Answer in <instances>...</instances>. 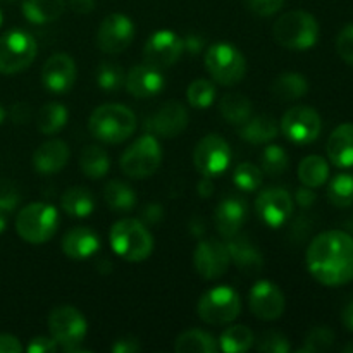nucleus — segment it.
I'll return each instance as SVG.
<instances>
[{
  "mask_svg": "<svg viewBox=\"0 0 353 353\" xmlns=\"http://www.w3.org/2000/svg\"><path fill=\"white\" fill-rule=\"evenodd\" d=\"M307 269L324 286H343L353 279V236L340 230L324 231L310 241Z\"/></svg>",
  "mask_w": 353,
  "mask_h": 353,
  "instance_id": "nucleus-1",
  "label": "nucleus"
},
{
  "mask_svg": "<svg viewBox=\"0 0 353 353\" xmlns=\"http://www.w3.org/2000/svg\"><path fill=\"white\" fill-rule=\"evenodd\" d=\"M93 138L103 143H123L137 130V116L133 110L121 103H105L93 110L88 121Z\"/></svg>",
  "mask_w": 353,
  "mask_h": 353,
  "instance_id": "nucleus-2",
  "label": "nucleus"
},
{
  "mask_svg": "<svg viewBox=\"0 0 353 353\" xmlns=\"http://www.w3.org/2000/svg\"><path fill=\"white\" fill-rule=\"evenodd\" d=\"M109 241L112 250L128 262H143L154 250V238L141 221L121 219L110 228Z\"/></svg>",
  "mask_w": 353,
  "mask_h": 353,
  "instance_id": "nucleus-3",
  "label": "nucleus"
},
{
  "mask_svg": "<svg viewBox=\"0 0 353 353\" xmlns=\"http://www.w3.org/2000/svg\"><path fill=\"white\" fill-rule=\"evenodd\" d=\"M272 37L288 50H309L319 40V23L307 10H290L274 23Z\"/></svg>",
  "mask_w": 353,
  "mask_h": 353,
  "instance_id": "nucleus-4",
  "label": "nucleus"
},
{
  "mask_svg": "<svg viewBox=\"0 0 353 353\" xmlns=\"http://www.w3.org/2000/svg\"><path fill=\"white\" fill-rule=\"evenodd\" d=\"M59 228V212L54 205L33 202L19 210L16 217V231L31 245L47 243Z\"/></svg>",
  "mask_w": 353,
  "mask_h": 353,
  "instance_id": "nucleus-5",
  "label": "nucleus"
},
{
  "mask_svg": "<svg viewBox=\"0 0 353 353\" xmlns=\"http://www.w3.org/2000/svg\"><path fill=\"white\" fill-rule=\"evenodd\" d=\"M205 68L216 83L234 86L245 78L247 59L234 45L221 41L210 45L205 50Z\"/></svg>",
  "mask_w": 353,
  "mask_h": 353,
  "instance_id": "nucleus-6",
  "label": "nucleus"
},
{
  "mask_svg": "<svg viewBox=\"0 0 353 353\" xmlns=\"http://www.w3.org/2000/svg\"><path fill=\"white\" fill-rule=\"evenodd\" d=\"M162 164V148L157 137L152 133L143 134L121 155L119 165L128 178L145 179L155 174Z\"/></svg>",
  "mask_w": 353,
  "mask_h": 353,
  "instance_id": "nucleus-7",
  "label": "nucleus"
},
{
  "mask_svg": "<svg viewBox=\"0 0 353 353\" xmlns=\"http://www.w3.org/2000/svg\"><path fill=\"white\" fill-rule=\"evenodd\" d=\"M199 317L210 326L231 324L241 312V299L230 286H216L203 293L196 305Z\"/></svg>",
  "mask_w": 353,
  "mask_h": 353,
  "instance_id": "nucleus-8",
  "label": "nucleus"
},
{
  "mask_svg": "<svg viewBox=\"0 0 353 353\" xmlns=\"http://www.w3.org/2000/svg\"><path fill=\"white\" fill-rule=\"evenodd\" d=\"M37 54V40L28 31H7L0 37V72L16 74L24 71L33 64Z\"/></svg>",
  "mask_w": 353,
  "mask_h": 353,
  "instance_id": "nucleus-9",
  "label": "nucleus"
},
{
  "mask_svg": "<svg viewBox=\"0 0 353 353\" xmlns=\"http://www.w3.org/2000/svg\"><path fill=\"white\" fill-rule=\"evenodd\" d=\"M48 331L50 336L57 341L59 348L71 353L85 340L88 324L85 316L76 307L61 305L52 310L48 316Z\"/></svg>",
  "mask_w": 353,
  "mask_h": 353,
  "instance_id": "nucleus-10",
  "label": "nucleus"
},
{
  "mask_svg": "<svg viewBox=\"0 0 353 353\" xmlns=\"http://www.w3.org/2000/svg\"><path fill=\"white\" fill-rule=\"evenodd\" d=\"M279 130L292 143L310 145L319 138L323 121L312 107L295 105L283 114Z\"/></svg>",
  "mask_w": 353,
  "mask_h": 353,
  "instance_id": "nucleus-11",
  "label": "nucleus"
},
{
  "mask_svg": "<svg viewBox=\"0 0 353 353\" xmlns=\"http://www.w3.org/2000/svg\"><path fill=\"white\" fill-rule=\"evenodd\" d=\"M193 164L202 176L217 178L226 172L231 164L230 145L219 134H207L195 145Z\"/></svg>",
  "mask_w": 353,
  "mask_h": 353,
  "instance_id": "nucleus-12",
  "label": "nucleus"
},
{
  "mask_svg": "<svg viewBox=\"0 0 353 353\" xmlns=\"http://www.w3.org/2000/svg\"><path fill=\"white\" fill-rule=\"evenodd\" d=\"M185 54L183 38L171 30H159L145 41L143 61L145 64L157 69H168L174 65Z\"/></svg>",
  "mask_w": 353,
  "mask_h": 353,
  "instance_id": "nucleus-13",
  "label": "nucleus"
},
{
  "mask_svg": "<svg viewBox=\"0 0 353 353\" xmlns=\"http://www.w3.org/2000/svg\"><path fill=\"white\" fill-rule=\"evenodd\" d=\"M137 28L124 14H110L100 23L97 31V45L105 54H121L133 41Z\"/></svg>",
  "mask_w": 353,
  "mask_h": 353,
  "instance_id": "nucleus-14",
  "label": "nucleus"
},
{
  "mask_svg": "<svg viewBox=\"0 0 353 353\" xmlns=\"http://www.w3.org/2000/svg\"><path fill=\"white\" fill-rule=\"evenodd\" d=\"M230 264V252L223 241L209 238V240H202L196 245L195 254H193V265H195V271L199 272L200 278L207 279V281L219 279L221 276L226 274Z\"/></svg>",
  "mask_w": 353,
  "mask_h": 353,
  "instance_id": "nucleus-15",
  "label": "nucleus"
},
{
  "mask_svg": "<svg viewBox=\"0 0 353 353\" xmlns=\"http://www.w3.org/2000/svg\"><path fill=\"white\" fill-rule=\"evenodd\" d=\"M250 312L261 321H276L283 316L286 307L285 295L272 281L262 279L254 285L248 295Z\"/></svg>",
  "mask_w": 353,
  "mask_h": 353,
  "instance_id": "nucleus-16",
  "label": "nucleus"
},
{
  "mask_svg": "<svg viewBox=\"0 0 353 353\" xmlns=\"http://www.w3.org/2000/svg\"><path fill=\"white\" fill-rule=\"evenodd\" d=\"M259 217L269 228H281L293 214V199L283 188H265L255 200Z\"/></svg>",
  "mask_w": 353,
  "mask_h": 353,
  "instance_id": "nucleus-17",
  "label": "nucleus"
},
{
  "mask_svg": "<svg viewBox=\"0 0 353 353\" xmlns=\"http://www.w3.org/2000/svg\"><path fill=\"white\" fill-rule=\"evenodd\" d=\"M76 62L68 54H55L47 59L41 69V83L45 88L55 95H64L76 83Z\"/></svg>",
  "mask_w": 353,
  "mask_h": 353,
  "instance_id": "nucleus-18",
  "label": "nucleus"
},
{
  "mask_svg": "<svg viewBox=\"0 0 353 353\" xmlns=\"http://www.w3.org/2000/svg\"><path fill=\"white\" fill-rule=\"evenodd\" d=\"M188 126V110L181 102H168L145 121V128L154 137L174 138Z\"/></svg>",
  "mask_w": 353,
  "mask_h": 353,
  "instance_id": "nucleus-19",
  "label": "nucleus"
},
{
  "mask_svg": "<svg viewBox=\"0 0 353 353\" xmlns=\"http://www.w3.org/2000/svg\"><path fill=\"white\" fill-rule=\"evenodd\" d=\"M128 93L137 99H152L164 90L165 79L161 69L152 68L148 64L134 65L128 71L124 79Z\"/></svg>",
  "mask_w": 353,
  "mask_h": 353,
  "instance_id": "nucleus-20",
  "label": "nucleus"
},
{
  "mask_svg": "<svg viewBox=\"0 0 353 353\" xmlns=\"http://www.w3.org/2000/svg\"><path fill=\"white\" fill-rule=\"evenodd\" d=\"M61 247L65 257L72 261H88L100 250V238L90 228L78 226L64 234Z\"/></svg>",
  "mask_w": 353,
  "mask_h": 353,
  "instance_id": "nucleus-21",
  "label": "nucleus"
},
{
  "mask_svg": "<svg viewBox=\"0 0 353 353\" xmlns=\"http://www.w3.org/2000/svg\"><path fill=\"white\" fill-rule=\"evenodd\" d=\"M247 203L241 199H236V196L224 199L214 212V219H216V226L221 236L231 238L240 233L247 221Z\"/></svg>",
  "mask_w": 353,
  "mask_h": 353,
  "instance_id": "nucleus-22",
  "label": "nucleus"
},
{
  "mask_svg": "<svg viewBox=\"0 0 353 353\" xmlns=\"http://www.w3.org/2000/svg\"><path fill=\"white\" fill-rule=\"evenodd\" d=\"M71 150L62 140H48L41 143L33 154V168L40 174H55L68 165Z\"/></svg>",
  "mask_w": 353,
  "mask_h": 353,
  "instance_id": "nucleus-23",
  "label": "nucleus"
},
{
  "mask_svg": "<svg viewBox=\"0 0 353 353\" xmlns=\"http://www.w3.org/2000/svg\"><path fill=\"white\" fill-rule=\"evenodd\" d=\"M226 247L228 252H230L231 262L241 272L254 274V272H259L264 268V257L247 236H241L240 233L234 234V236L228 238Z\"/></svg>",
  "mask_w": 353,
  "mask_h": 353,
  "instance_id": "nucleus-24",
  "label": "nucleus"
},
{
  "mask_svg": "<svg viewBox=\"0 0 353 353\" xmlns=\"http://www.w3.org/2000/svg\"><path fill=\"white\" fill-rule=\"evenodd\" d=\"M327 157L336 168H353V124H340L327 138Z\"/></svg>",
  "mask_w": 353,
  "mask_h": 353,
  "instance_id": "nucleus-25",
  "label": "nucleus"
},
{
  "mask_svg": "<svg viewBox=\"0 0 353 353\" xmlns=\"http://www.w3.org/2000/svg\"><path fill=\"white\" fill-rule=\"evenodd\" d=\"M279 133V126L274 117L268 114L261 116H250L241 126H238V137L252 145H264L274 140Z\"/></svg>",
  "mask_w": 353,
  "mask_h": 353,
  "instance_id": "nucleus-26",
  "label": "nucleus"
},
{
  "mask_svg": "<svg viewBox=\"0 0 353 353\" xmlns=\"http://www.w3.org/2000/svg\"><path fill=\"white\" fill-rule=\"evenodd\" d=\"M309 92V81L299 72H283L271 83V95L279 102H293Z\"/></svg>",
  "mask_w": 353,
  "mask_h": 353,
  "instance_id": "nucleus-27",
  "label": "nucleus"
},
{
  "mask_svg": "<svg viewBox=\"0 0 353 353\" xmlns=\"http://www.w3.org/2000/svg\"><path fill=\"white\" fill-rule=\"evenodd\" d=\"M65 0H23V16L31 24H48L64 14Z\"/></svg>",
  "mask_w": 353,
  "mask_h": 353,
  "instance_id": "nucleus-28",
  "label": "nucleus"
},
{
  "mask_svg": "<svg viewBox=\"0 0 353 353\" xmlns=\"http://www.w3.org/2000/svg\"><path fill=\"white\" fill-rule=\"evenodd\" d=\"M61 207L68 216L85 219L95 210V199L85 186H72L61 196Z\"/></svg>",
  "mask_w": 353,
  "mask_h": 353,
  "instance_id": "nucleus-29",
  "label": "nucleus"
},
{
  "mask_svg": "<svg viewBox=\"0 0 353 353\" xmlns=\"http://www.w3.org/2000/svg\"><path fill=\"white\" fill-rule=\"evenodd\" d=\"M79 169L90 179H102L110 169V157L99 145H86L79 155Z\"/></svg>",
  "mask_w": 353,
  "mask_h": 353,
  "instance_id": "nucleus-30",
  "label": "nucleus"
},
{
  "mask_svg": "<svg viewBox=\"0 0 353 353\" xmlns=\"http://www.w3.org/2000/svg\"><path fill=\"white\" fill-rule=\"evenodd\" d=\"M219 110L223 119L228 124L233 126H241L245 121L250 119L252 116V102L248 97L241 95V93L231 92L221 99Z\"/></svg>",
  "mask_w": 353,
  "mask_h": 353,
  "instance_id": "nucleus-31",
  "label": "nucleus"
},
{
  "mask_svg": "<svg viewBox=\"0 0 353 353\" xmlns=\"http://www.w3.org/2000/svg\"><path fill=\"white\" fill-rule=\"evenodd\" d=\"M219 343L212 334L202 330H190L179 334L174 343L176 353H216Z\"/></svg>",
  "mask_w": 353,
  "mask_h": 353,
  "instance_id": "nucleus-32",
  "label": "nucleus"
},
{
  "mask_svg": "<svg viewBox=\"0 0 353 353\" xmlns=\"http://www.w3.org/2000/svg\"><path fill=\"white\" fill-rule=\"evenodd\" d=\"M299 179L303 186L319 188L330 179V164L321 155H307L299 165Z\"/></svg>",
  "mask_w": 353,
  "mask_h": 353,
  "instance_id": "nucleus-33",
  "label": "nucleus"
},
{
  "mask_svg": "<svg viewBox=\"0 0 353 353\" xmlns=\"http://www.w3.org/2000/svg\"><path fill=\"white\" fill-rule=\"evenodd\" d=\"M103 199L107 205L116 212H130L138 202L137 192L128 183L117 181V179L107 183L103 190Z\"/></svg>",
  "mask_w": 353,
  "mask_h": 353,
  "instance_id": "nucleus-34",
  "label": "nucleus"
},
{
  "mask_svg": "<svg viewBox=\"0 0 353 353\" xmlns=\"http://www.w3.org/2000/svg\"><path fill=\"white\" fill-rule=\"evenodd\" d=\"M69 112L62 103L48 102L41 105L37 116V128L41 134H55L68 124Z\"/></svg>",
  "mask_w": 353,
  "mask_h": 353,
  "instance_id": "nucleus-35",
  "label": "nucleus"
},
{
  "mask_svg": "<svg viewBox=\"0 0 353 353\" xmlns=\"http://www.w3.org/2000/svg\"><path fill=\"white\" fill-rule=\"evenodd\" d=\"M254 333L243 324H234L224 330L219 338V350L224 353H243L254 347Z\"/></svg>",
  "mask_w": 353,
  "mask_h": 353,
  "instance_id": "nucleus-36",
  "label": "nucleus"
},
{
  "mask_svg": "<svg viewBox=\"0 0 353 353\" xmlns=\"http://www.w3.org/2000/svg\"><path fill=\"white\" fill-rule=\"evenodd\" d=\"M327 196H330L331 203L340 209H347L353 205V174L348 172H341L336 174L330 183L327 188Z\"/></svg>",
  "mask_w": 353,
  "mask_h": 353,
  "instance_id": "nucleus-37",
  "label": "nucleus"
},
{
  "mask_svg": "<svg viewBox=\"0 0 353 353\" xmlns=\"http://www.w3.org/2000/svg\"><path fill=\"white\" fill-rule=\"evenodd\" d=\"M186 100L193 109H209L216 100V86L209 79H195L186 90Z\"/></svg>",
  "mask_w": 353,
  "mask_h": 353,
  "instance_id": "nucleus-38",
  "label": "nucleus"
},
{
  "mask_svg": "<svg viewBox=\"0 0 353 353\" xmlns=\"http://www.w3.org/2000/svg\"><path fill=\"white\" fill-rule=\"evenodd\" d=\"M97 85L107 93H114L124 85V69L117 62H100L97 68Z\"/></svg>",
  "mask_w": 353,
  "mask_h": 353,
  "instance_id": "nucleus-39",
  "label": "nucleus"
},
{
  "mask_svg": "<svg viewBox=\"0 0 353 353\" xmlns=\"http://www.w3.org/2000/svg\"><path fill=\"white\" fill-rule=\"evenodd\" d=\"M290 164V159L288 154L283 147L279 145H268L262 152V157H261V165H262V171L269 176H281L283 172L288 169Z\"/></svg>",
  "mask_w": 353,
  "mask_h": 353,
  "instance_id": "nucleus-40",
  "label": "nucleus"
},
{
  "mask_svg": "<svg viewBox=\"0 0 353 353\" xmlns=\"http://www.w3.org/2000/svg\"><path fill=\"white\" fill-rule=\"evenodd\" d=\"M233 183L241 192H255L262 185V169L252 162H241L234 168Z\"/></svg>",
  "mask_w": 353,
  "mask_h": 353,
  "instance_id": "nucleus-41",
  "label": "nucleus"
},
{
  "mask_svg": "<svg viewBox=\"0 0 353 353\" xmlns=\"http://www.w3.org/2000/svg\"><path fill=\"white\" fill-rule=\"evenodd\" d=\"M334 343V333L330 327H314L305 338V343L300 352L302 353H323L330 350L331 345Z\"/></svg>",
  "mask_w": 353,
  "mask_h": 353,
  "instance_id": "nucleus-42",
  "label": "nucleus"
},
{
  "mask_svg": "<svg viewBox=\"0 0 353 353\" xmlns=\"http://www.w3.org/2000/svg\"><path fill=\"white\" fill-rule=\"evenodd\" d=\"M21 192L16 183L9 179H0V212L9 214L19 205Z\"/></svg>",
  "mask_w": 353,
  "mask_h": 353,
  "instance_id": "nucleus-43",
  "label": "nucleus"
},
{
  "mask_svg": "<svg viewBox=\"0 0 353 353\" xmlns=\"http://www.w3.org/2000/svg\"><path fill=\"white\" fill-rule=\"evenodd\" d=\"M257 350L262 353H288L292 347H290V341L285 334L278 333V331H269L261 338Z\"/></svg>",
  "mask_w": 353,
  "mask_h": 353,
  "instance_id": "nucleus-44",
  "label": "nucleus"
},
{
  "mask_svg": "<svg viewBox=\"0 0 353 353\" xmlns=\"http://www.w3.org/2000/svg\"><path fill=\"white\" fill-rule=\"evenodd\" d=\"M336 50L347 64L353 65V24H348L340 31L336 38Z\"/></svg>",
  "mask_w": 353,
  "mask_h": 353,
  "instance_id": "nucleus-45",
  "label": "nucleus"
},
{
  "mask_svg": "<svg viewBox=\"0 0 353 353\" xmlns=\"http://www.w3.org/2000/svg\"><path fill=\"white\" fill-rule=\"evenodd\" d=\"M243 2L247 3V7L254 14L268 17L278 12L283 7V3H285V0H243Z\"/></svg>",
  "mask_w": 353,
  "mask_h": 353,
  "instance_id": "nucleus-46",
  "label": "nucleus"
},
{
  "mask_svg": "<svg viewBox=\"0 0 353 353\" xmlns=\"http://www.w3.org/2000/svg\"><path fill=\"white\" fill-rule=\"evenodd\" d=\"M28 353H55L59 352L57 341L52 336H37L26 347Z\"/></svg>",
  "mask_w": 353,
  "mask_h": 353,
  "instance_id": "nucleus-47",
  "label": "nucleus"
},
{
  "mask_svg": "<svg viewBox=\"0 0 353 353\" xmlns=\"http://www.w3.org/2000/svg\"><path fill=\"white\" fill-rule=\"evenodd\" d=\"M183 48L192 55H199L205 48V38L199 33H188L183 40Z\"/></svg>",
  "mask_w": 353,
  "mask_h": 353,
  "instance_id": "nucleus-48",
  "label": "nucleus"
},
{
  "mask_svg": "<svg viewBox=\"0 0 353 353\" xmlns=\"http://www.w3.org/2000/svg\"><path fill=\"white\" fill-rule=\"evenodd\" d=\"M140 350V341L133 336H123L116 340V343L112 345V353H138Z\"/></svg>",
  "mask_w": 353,
  "mask_h": 353,
  "instance_id": "nucleus-49",
  "label": "nucleus"
},
{
  "mask_svg": "<svg viewBox=\"0 0 353 353\" xmlns=\"http://www.w3.org/2000/svg\"><path fill=\"white\" fill-rule=\"evenodd\" d=\"M23 345L16 336L7 333H0V353H21Z\"/></svg>",
  "mask_w": 353,
  "mask_h": 353,
  "instance_id": "nucleus-50",
  "label": "nucleus"
},
{
  "mask_svg": "<svg viewBox=\"0 0 353 353\" xmlns=\"http://www.w3.org/2000/svg\"><path fill=\"white\" fill-rule=\"evenodd\" d=\"M316 192H314L312 188H309V186H303V188L296 190L295 200H293V202H296L300 207H303V209H309V207H312L314 203H316Z\"/></svg>",
  "mask_w": 353,
  "mask_h": 353,
  "instance_id": "nucleus-51",
  "label": "nucleus"
},
{
  "mask_svg": "<svg viewBox=\"0 0 353 353\" xmlns=\"http://www.w3.org/2000/svg\"><path fill=\"white\" fill-rule=\"evenodd\" d=\"M10 117L16 124H26L31 117V110L28 103H14L12 110H10Z\"/></svg>",
  "mask_w": 353,
  "mask_h": 353,
  "instance_id": "nucleus-52",
  "label": "nucleus"
},
{
  "mask_svg": "<svg viewBox=\"0 0 353 353\" xmlns=\"http://www.w3.org/2000/svg\"><path fill=\"white\" fill-rule=\"evenodd\" d=\"M141 216H143V221H147V223L157 224L164 219V209L159 203H148L143 209V212H141Z\"/></svg>",
  "mask_w": 353,
  "mask_h": 353,
  "instance_id": "nucleus-53",
  "label": "nucleus"
},
{
  "mask_svg": "<svg viewBox=\"0 0 353 353\" xmlns=\"http://www.w3.org/2000/svg\"><path fill=\"white\" fill-rule=\"evenodd\" d=\"M97 6V0H69V7L76 14H90Z\"/></svg>",
  "mask_w": 353,
  "mask_h": 353,
  "instance_id": "nucleus-54",
  "label": "nucleus"
},
{
  "mask_svg": "<svg viewBox=\"0 0 353 353\" xmlns=\"http://www.w3.org/2000/svg\"><path fill=\"white\" fill-rule=\"evenodd\" d=\"M212 178H207V176H203L202 181L199 183V193L200 196H203V199H207V196L212 195V181H210Z\"/></svg>",
  "mask_w": 353,
  "mask_h": 353,
  "instance_id": "nucleus-55",
  "label": "nucleus"
},
{
  "mask_svg": "<svg viewBox=\"0 0 353 353\" xmlns=\"http://www.w3.org/2000/svg\"><path fill=\"white\" fill-rule=\"evenodd\" d=\"M341 321H343L345 327L350 330L353 333V302H350L347 307H345L343 314H341Z\"/></svg>",
  "mask_w": 353,
  "mask_h": 353,
  "instance_id": "nucleus-56",
  "label": "nucleus"
},
{
  "mask_svg": "<svg viewBox=\"0 0 353 353\" xmlns=\"http://www.w3.org/2000/svg\"><path fill=\"white\" fill-rule=\"evenodd\" d=\"M6 230H7V217L6 214L0 212V234H2Z\"/></svg>",
  "mask_w": 353,
  "mask_h": 353,
  "instance_id": "nucleus-57",
  "label": "nucleus"
},
{
  "mask_svg": "<svg viewBox=\"0 0 353 353\" xmlns=\"http://www.w3.org/2000/svg\"><path fill=\"white\" fill-rule=\"evenodd\" d=\"M3 119H6V109H3L2 103H0V124L3 123Z\"/></svg>",
  "mask_w": 353,
  "mask_h": 353,
  "instance_id": "nucleus-58",
  "label": "nucleus"
},
{
  "mask_svg": "<svg viewBox=\"0 0 353 353\" xmlns=\"http://www.w3.org/2000/svg\"><path fill=\"white\" fill-rule=\"evenodd\" d=\"M2 21H3V16H2V12H0V26H2Z\"/></svg>",
  "mask_w": 353,
  "mask_h": 353,
  "instance_id": "nucleus-59",
  "label": "nucleus"
},
{
  "mask_svg": "<svg viewBox=\"0 0 353 353\" xmlns=\"http://www.w3.org/2000/svg\"><path fill=\"white\" fill-rule=\"evenodd\" d=\"M3 2H16V0H3Z\"/></svg>",
  "mask_w": 353,
  "mask_h": 353,
  "instance_id": "nucleus-60",
  "label": "nucleus"
}]
</instances>
